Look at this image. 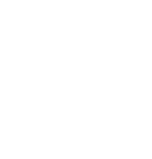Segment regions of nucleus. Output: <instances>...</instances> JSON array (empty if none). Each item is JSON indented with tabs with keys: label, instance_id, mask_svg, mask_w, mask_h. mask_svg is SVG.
Returning <instances> with one entry per match:
<instances>
[]
</instances>
